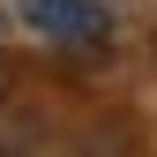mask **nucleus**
<instances>
[{
	"mask_svg": "<svg viewBox=\"0 0 157 157\" xmlns=\"http://www.w3.org/2000/svg\"><path fill=\"white\" fill-rule=\"evenodd\" d=\"M23 23L37 37H60V45H97V37L112 30L97 0H23Z\"/></svg>",
	"mask_w": 157,
	"mask_h": 157,
	"instance_id": "nucleus-1",
	"label": "nucleus"
},
{
	"mask_svg": "<svg viewBox=\"0 0 157 157\" xmlns=\"http://www.w3.org/2000/svg\"><path fill=\"white\" fill-rule=\"evenodd\" d=\"M0 157H15V150H0Z\"/></svg>",
	"mask_w": 157,
	"mask_h": 157,
	"instance_id": "nucleus-2",
	"label": "nucleus"
}]
</instances>
